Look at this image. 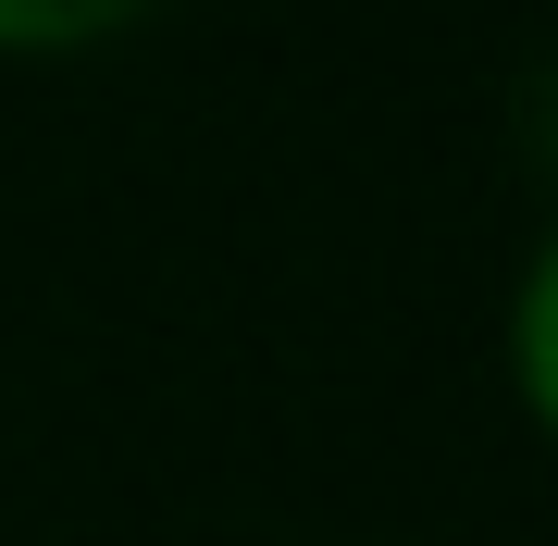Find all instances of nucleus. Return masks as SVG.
Listing matches in <instances>:
<instances>
[{"mask_svg": "<svg viewBox=\"0 0 558 546\" xmlns=\"http://www.w3.org/2000/svg\"><path fill=\"white\" fill-rule=\"evenodd\" d=\"M521 373H534V398L558 410V248L534 262V286H521Z\"/></svg>", "mask_w": 558, "mask_h": 546, "instance_id": "f03ea898", "label": "nucleus"}, {"mask_svg": "<svg viewBox=\"0 0 558 546\" xmlns=\"http://www.w3.org/2000/svg\"><path fill=\"white\" fill-rule=\"evenodd\" d=\"M124 13H137V0H0V38L13 50H62V38H100Z\"/></svg>", "mask_w": 558, "mask_h": 546, "instance_id": "f257e3e1", "label": "nucleus"}]
</instances>
